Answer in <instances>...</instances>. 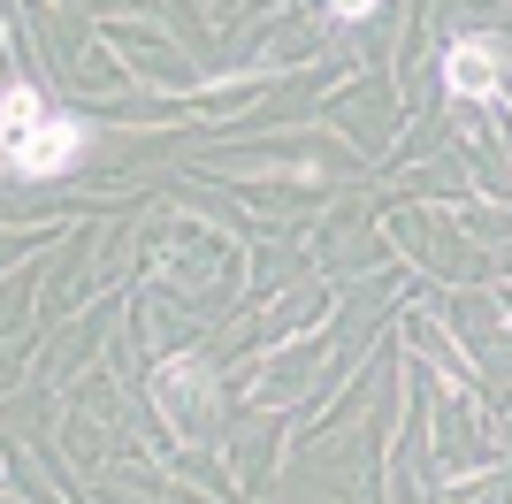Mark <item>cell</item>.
<instances>
[{"label": "cell", "instance_id": "obj_2", "mask_svg": "<svg viewBox=\"0 0 512 504\" xmlns=\"http://www.w3.org/2000/svg\"><path fill=\"white\" fill-rule=\"evenodd\" d=\"M444 84L459 100H497V46L490 39H459L444 54Z\"/></svg>", "mask_w": 512, "mask_h": 504}, {"label": "cell", "instance_id": "obj_5", "mask_svg": "<svg viewBox=\"0 0 512 504\" xmlns=\"http://www.w3.org/2000/svg\"><path fill=\"white\" fill-rule=\"evenodd\" d=\"M329 8H337V16H367V8H375V0H329Z\"/></svg>", "mask_w": 512, "mask_h": 504}, {"label": "cell", "instance_id": "obj_3", "mask_svg": "<svg viewBox=\"0 0 512 504\" xmlns=\"http://www.w3.org/2000/svg\"><path fill=\"white\" fill-rule=\"evenodd\" d=\"M153 390H161L169 420H192V405L207 398V375H199V359H169V367L153 375Z\"/></svg>", "mask_w": 512, "mask_h": 504}, {"label": "cell", "instance_id": "obj_1", "mask_svg": "<svg viewBox=\"0 0 512 504\" xmlns=\"http://www.w3.org/2000/svg\"><path fill=\"white\" fill-rule=\"evenodd\" d=\"M77 153H85V123H77V115H46L23 146H8V168H16V176H62Z\"/></svg>", "mask_w": 512, "mask_h": 504}, {"label": "cell", "instance_id": "obj_4", "mask_svg": "<svg viewBox=\"0 0 512 504\" xmlns=\"http://www.w3.org/2000/svg\"><path fill=\"white\" fill-rule=\"evenodd\" d=\"M0 123H8V146H23V138L46 123L39 92H31V84H8V92H0Z\"/></svg>", "mask_w": 512, "mask_h": 504}]
</instances>
